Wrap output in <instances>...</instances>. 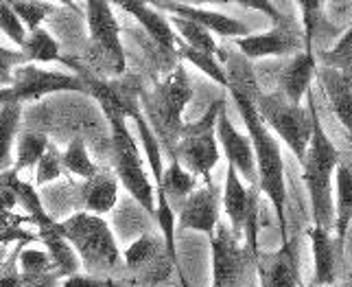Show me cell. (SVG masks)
<instances>
[{
  "mask_svg": "<svg viewBox=\"0 0 352 287\" xmlns=\"http://www.w3.org/2000/svg\"><path fill=\"white\" fill-rule=\"evenodd\" d=\"M88 86V94L99 101L101 110L110 125L112 151H114V176L116 180L127 189V193L147 211L151 217L155 215V187L144 169L142 153L138 149V142L133 138L131 129L127 125V105L120 101L118 92L101 79L83 77Z\"/></svg>",
  "mask_w": 352,
  "mask_h": 287,
  "instance_id": "6da1fadb",
  "label": "cell"
},
{
  "mask_svg": "<svg viewBox=\"0 0 352 287\" xmlns=\"http://www.w3.org/2000/svg\"><path fill=\"white\" fill-rule=\"evenodd\" d=\"M234 99L243 123L248 127V136L254 147V160H256V176H258V191L272 202L276 211L278 224H280L283 244L289 242L287 235V182H285V158L280 151V142L272 134L267 125L261 121L256 105L250 97L236 90H228Z\"/></svg>",
  "mask_w": 352,
  "mask_h": 287,
  "instance_id": "7a4b0ae2",
  "label": "cell"
},
{
  "mask_svg": "<svg viewBox=\"0 0 352 287\" xmlns=\"http://www.w3.org/2000/svg\"><path fill=\"white\" fill-rule=\"evenodd\" d=\"M339 149L329 138L326 129L315 110L313 136L302 160V180L309 191L313 226L329 231L333 228V193H335V171L339 167Z\"/></svg>",
  "mask_w": 352,
  "mask_h": 287,
  "instance_id": "3957f363",
  "label": "cell"
},
{
  "mask_svg": "<svg viewBox=\"0 0 352 287\" xmlns=\"http://www.w3.org/2000/svg\"><path fill=\"white\" fill-rule=\"evenodd\" d=\"M192 99V86L184 66H177L173 73H168L151 92L147 101L149 125L157 142H164L168 151L173 153L182 129H184V110Z\"/></svg>",
  "mask_w": 352,
  "mask_h": 287,
  "instance_id": "277c9868",
  "label": "cell"
},
{
  "mask_svg": "<svg viewBox=\"0 0 352 287\" xmlns=\"http://www.w3.org/2000/svg\"><path fill=\"white\" fill-rule=\"evenodd\" d=\"M57 228L88 270H114L123 259L110 224L99 215L86 211L72 213L70 217L57 222Z\"/></svg>",
  "mask_w": 352,
  "mask_h": 287,
  "instance_id": "5b68a950",
  "label": "cell"
},
{
  "mask_svg": "<svg viewBox=\"0 0 352 287\" xmlns=\"http://www.w3.org/2000/svg\"><path fill=\"white\" fill-rule=\"evenodd\" d=\"M261 121L267 125L276 138H280L285 145L294 151V156L302 162L305 153L309 149V142L313 136V116H315V101L313 94L309 92V103L294 105L289 103L280 92L261 94L254 101Z\"/></svg>",
  "mask_w": 352,
  "mask_h": 287,
  "instance_id": "8992f818",
  "label": "cell"
},
{
  "mask_svg": "<svg viewBox=\"0 0 352 287\" xmlns=\"http://www.w3.org/2000/svg\"><path fill=\"white\" fill-rule=\"evenodd\" d=\"M223 103V99H217L197 121L186 123L171 153V158H175L190 176L204 178L206 184H212V169L221 158L219 142H217V116Z\"/></svg>",
  "mask_w": 352,
  "mask_h": 287,
  "instance_id": "52a82bcc",
  "label": "cell"
},
{
  "mask_svg": "<svg viewBox=\"0 0 352 287\" xmlns=\"http://www.w3.org/2000/svg\"><path fill=\"white\" fill-rule=\"evenodd\" d=\"M62 92H81L88 94V86L83 75H70L59 73V70H48L35 64H24L14 70L11 83L5 88H0V107L16 103H35L51 94Z\"/></svg>",
  "mask_w": 352,
  "mask_h": 287,
  "instance_id": "ba28073f",
  "label": "cell"
},
{
  "mask_svg": "<svg viewBox=\"0 0 352 287\" xmlns=\"http://www.w3.org/2000/svg\"><path fill=\"white\" fill-rule=\"evenodd\" d=\"M221 204L230 220V231L234 237H248L250 253L258 257L256 248V215H258V189L248 187L243 178L234 171V167L228 164L226 182L221 191Z\"/></svg>",
  "mask_w": 352,
  "mask_h": 287,
  "instance_id": "9c48e42d",
  "label": "cell"
},
{
  "mask_svg": "<svg viewBox=\"0 0 352 287\" xmlns=\"http://www.w3.org/2000/svg\"><path fill=\"white\" fill-rule=\"evenodd\" d=\"M86 22L90 42L99 51L116 75L125 73V49L120 42V29L114 16V9L105 0H88L86 3Z\"/></svg>",
  "mask_w": 352,
  "mask_h": 287,
  "instance_id": "30bf717a",
  "label": "cell"
},
{
  "mask_svg": "<svg viewBox=\"0 0 352 287\" xmlns=\"http://www.w3.org/2000/svg\"><path fill=\"white\" fill-rule=\"evenodd\" d=\"M212 253V283L214 287H239L243 274H245L250 250L239 244V237L226 226H217L210 237Z\"/></svg>",
  "mask_w": 352,
  "mask_h": 287,
  "instance_id": "8fae6325",
  "label": "cell"
},
{
  "mask_svg": "<svg viewBox=\"0 0 352 287\" xmlns=\"http://www.w3.org/2000/svg\"><path fill=\"white\" fill-rule=\"evenodd\" d=\"M217 142L219 149L223 151V156L230 167H234V171L243 178V182L248 187L258 189V176H256V160H254V147L250 136L241 134L234 127V123L230 121L226 103L219 110L217 116Z\"/></svg>",
  "mask_w": 352,
  "mask_h": 287,
  "instance_id": "7c38bea8",
  "label": "cell"
},
{
  "mask_svg": "<svg viewBox=\"0 0 352 287\" xmlns=\"http://www.w3.org/2000/svg\"><path fill=\"white\" fill-rule=\"evenodd\" d=\"M234 46L245 59H263V57H285L298 55L305 51L302 35L291 29L285 20L280 25H274L265 33H250L245 38L234 40Z\"/></svg>",
  "mask_w": 352,
  "mask_h": 287,
  "instance_id": "4fadbf2b",
  "label": "cell"
},
{
  "mask_svg": "<svg viewBox=\"0 0 352 287\" xmlns=\"http://www.w3.org/2000/svg\"><path fill=\"white\" fill-rule=\"evenodd\" d=\"M219 211H221V191L214 184H204L182 202V209L175 222L184 231H195L212 237L217 226H219Z\"/></svg>",
  "mask_w": 352,
  "mask_h": 287,
  "instance_id": "5bb4252c",
  "label": "cell"
},
{
  "mask_svg": "<svg viewBox=\"0 0 352 287\" xmlns=\"http://www.w3.org/2000/svg\"><path fill=\"white\" fill-rule=\"evenodd\" d=\"M153 7L157 11H166L168 16H175L182 20H190L195 25L204 27L210 35H221V38H245L250 35V27L245 22H241L228 14H221V11L214 9H204V7H195V5H186V3H153Z\"/></svg>",
  "mask_w": 352,
  "mask_h": 287,
  "instance_id": "9a60e30c",
  "label": "cell"
},
{
  "mask_svg": "<svg viewBox=\"0 0 352 287\" xmlns=\"http://www.w3.org/2000/svg\"><path fill=\"white\" fill-rule=\"evenodd\" d=\"M256 259L261 287H302L296 248L291 242H285L276 253L258 255Z\"/></svg>",
  "mask_w": 352,
  "mask_h": 287,
  "instance_id": "2e32d148",
  "label": "cell"
},
{
  "mask_svg": "<svg viewBox=\"0 0 352 287\" xmlns=\"http://www.w3.org/2000/svg\"><path fill=\"white\" fill-rule=\"evenodd\" d=\"M318 75V57L313 51H302L289 59V64L280 73V92L283 97L294 103L302 105V99L309 97L311 81Z\"/></svg>",
  "mask_w": 352,
  "mask_h": 287,
  "instance_id": "e0dca14e",
  "label": "cell"
},
{
  "mask_svg": "<svg viewBox=\"0 0 352 287\" xmlns=\"http://www.w3.org/2000/svg\"><path fill=\"white\" fill-rule=\"evenodd\" d=\"M320 83L326 92V99L331 103V110L337 121L346 129L348 138L352 140V77L342 70L322 66L318 70Z\"/></svg>",
  "mask_w": 352,
  "mask_h": 287,
  "instance_id": "ac0fdd59",
  "label": "cell"
},
{
  "mask_svg": "<svg viewBox=\"0 0 352 287\" xmlns=\"http://www.w3.org/2000/svg\"><path fill=\"white\" fill-rule=\"evenodd\" d=\"M120 9H125L131 18H136L140 22V27L147 31L149 38L160 46L166 53H175L177 44H175V31L171 27V22L164 14H160L153 5L149 3H140V0H133V3H118Z\"/></svg>",
  "mask_w": 352,
  "mask_h": 287,
  "instance_id": "d6986e66",
  "label": "cell"
},
{
  "mask_svg": "<svg viewBox=\"0 0 352 287\" xmlns=\"http://www.w3.org/2000/svg\"><path fill=\"white\" fill-rule=\"evenodd\" d=\"M309 239L313 250V287H333L337 274V253L333 237L329 231L311 226Z\"/></svg>",
  "mask_w": 352,
  "mask_h": 287,
  "instance_id": "ffe728a7",
  "label": "cell"
},
{
  "mask_svg": "<svg viewBox=\"0 0 352 287\" xmlns=\"http://www.w3.org/2000/svg\"><path fill=\"white\" fill-rule=\"evenodd\" d=\"M352 224V167L339 162L335 171V193H333V231L337 246L344 244L346 233Z\"/></svg>",
  "mask_w": 352,
  "mask_h": 287,
  "instance_id": "44dd1931",
  "label": "cell"
},
{
  "mask_svg": "<svg viewBox=\"0 0 352 287\" xmlns=\"http://www.w3.org/2000/svg\"><path fill=\"white\" fill-rule=\"evenodd\" d=\"M118 202V180L116 176L99 171L94 178L83 182L81 189V204L86 213L92 215H103L110 213Z\"/></svg>",
  "mask_w": 352,
  "mask_h": 287,
  "instance_id": "7402d4cb",
  "label": "cell"
},
{
  "mask_svg": "<svg viewBox=\"0 0 352 287\" xmlns=\"http://www.w3.org/2000/svg\"><path fill=\"white\" fill-rule=\"evenodd\" d=\"M38 237L42 239V244L46 248L48 257H51L55 270L62 274L64 279L70 277V274H77L81 261H79L75 250H72V246L62 237V233H59L57 222L38 228Z\"/></svg>",
  "mask_w": 352,
  "mask_h": 287,
  "instance_id": "603a6c76",
  "label": "cell"
},
{
  "mask_svg": "<svg viewBox=\"0 0 352 287\" xmlns=\"http://www.w3.org/2000/svg\"><path fill=\"white\" fill-rule=\"evenodd\" d=\"M20 53L27 59V64H68V59L59 51V44L44 27L29 31Z\"/></svg>",
  "mask_w": 352,
  "mask_h": 287,
  "instance_id": "cb8c5ba5",
  "label": "cell"
},
{
  "mask_svg": "<svg viewBox=\"0 0 352 287\" xmlns=\"http://www.w3.org/2000/svg\"><path fill=\"white\" fill-rule=\"evenodd\" d=\"M153 187H155V191H162L168 202L171 200L184 202L192 191L197 189V178L190 176L175 158H171V164L162 171L160 182H155Z\"/></svg>",
  "mask_w": 352,
  "mask_h": 287,
  "instance_id": "d4e9b609",
  "label": "cell"
},
{
  "mask_svg": "<svg viewBox=\"0 0 352 287\" xmlns=\"http://www.w3.org/2000/svg\"><path fill=\"white\" fill-rule=\"evenodd\" d=\"M162 255L166 257V248H164L162 237L142 235L123 253V261L129 270H140V268H147L151 263H155Z\"/></svg>",
  "mask_w": 352,
  "mask_h": 287,
  "instance_id": "484cf974",
  "label": "cell"
},
{
  "mask_svg": "<svg viewBox=\"0 0 352 287\" xmlns=\"http://www.w3.org/2000/svg\"><path fill=\"white\" fill-rule=\"evenodd\" d=\"M20 116H22V105L9 103L0 107V173L7 171L11 164V153H14Z\"/></svg>",
  "mask_w": 352,
  "mask_h": 287,
  "instance_id": "4316f807",
  "label": "cell"
},
{
  "mask_svg": "<svg viewBox=\"0 0 352 287\" xmlns=\"http://www.w3.org/2000/svg\"><path fill=\"white\" fill-rule=\"evenodd\" d=\"M62 164H64V171L81 178L83 182L90 180V178H94L101 171L99 167H96V162L92 160L86 142L81 138H75L68 142V147L62 151Z\"/></svg>",
  "mask_w": 352,
  "mask_h": 287,
  "instance_id": "83f0119b",
  "label": "cell"
},
{
  "mask_svg": "<svg viewBox=\"0 0 352 287\" xmlns=\"http://www.w3.org/2000/svg\"><path fill=\"white\" fill-rule=\"evenodd\" d=\"M48 138L44 134H35V131H29V134H22L16 142V162H14V169L18 176L22 171H29L35 169L40 162V158L44 156V151L48 149Z\"/></svg>",
  "mask_w": 352,
  "mask_h": 287,
  "instance_id": "f1b7e54d",
  "label": "cell"
},
{
  "mask_svg": "<svg viewBox=\"0 0 352 287\" xmlns=\"http://www.w3.org/2000/svg\"><path fill=\"white\" fill-rule=\"evenodd\" d=\"M168 22H171L173 31H177L182 35V40L188 46V49H195L201 53H208V55H219V46L214 42V35H210L204 27L195 25L190 20H182L175 16H168Z\"/></svg>",
  "mask_w": 352,
  "mask_h": 287,
  "instance_id": "f546056e",
  "label": "cell"
},
{
  "mask_svg": "<svg viewBox=\"0 0 352 287\" xmlns=\"http://www.w3.org/2000/svg\"><path fill=\"white\" fill-rule=\"evenodd\" d=\"M175 53H177L182 59H184V62H188L190 66H195L197 70H201V73H204L206 77H210L214 83H219L221 88L228 90V75H226V68H223V64H221L214 55L201 53V51H195V49H188L186 44L177 46Z\"/></svg>",
  "mask_w": 352,
  "mask_h": 287,
  "instance_id": "4dcf8cb0",
  "label": "cell"
},
{
  "mask_svg": "<svg viewBox=\"0 0 352 287\" xmlns=\"http://www.w3.org/2000/svg\"><path fill=\"white\" fill-rule=\"evenodd\" d=\"M53 268H55L53 261H51V257H48V253H44V250L27 248V250H22L20 257H18V272L29 283L31 281H40Z\"/></svg>",
  "mask_w": 352,
  "mask_h": 287,
  "instance_id": "1f68e13d",
  "label": "cell"
},
{
  "mask_svg": "<svg viewBox=\"0 0 352 287\" xmlns=\"http://www.w3.org/2000/svg\"><path fill=\"white\" fill-rule=\"evenodd\" d=\"M11 7H14L16 16L20 18L27 33L40 29L42 22L51 16V11H53L51 3H40V0H16V3H11Z\"/></svg>",
  "mask_w": 352,
  "mask_h": 287,
  "instance_id": "d6a6232c",
  "label": "cell"
},
{
  "mask_svg": "<svg viewBox=\"0 0 352 287\" xmlns=\"http://www.w3.org/2000/svg\"><path fill=\"white\" fill-rule=\"evenodd\" d=\"M322 62L326 68L342 70V73L350 75L352 70V27L335 42L331 51H326L322 55Z\"/></svg>",
  "mask_w": 352,
  "mask_h": 287,
  "instance_id": "836d02e7",
  "label": "cell"
},
{
  "mask_svg": "<svg viewBox=\"0 0 352 287\" xmlns=\"http://www.w3.org/2000/svg\"><path fill=\"white\" fill-rule=\"evenodd\" d=\"M64 176V164H62V153H59L53 145H48L44 156L40 158L38 167H35V184L46 187Z\"/></svg>",
  "mask_w": 352,
  "mask_h": 287,
  "instance_id": "e575fe53",
  "label": "cell"
},
{
  "mask_svg": "<svg viewBox=\"0 0 352 287\" xmlns=\"http://www.w3.org/2000/svg\"><path fill=\"white\" fill-rule=\"evenodd\" d=\"M33 239L35 235L22 228V220L14 215V211H0V244H29Z\"/></svg>",
  "mask_w": 352,
  "mask_h": 287,
  "instance_id": "d590c367",
  "label": "cell"
},
{
  "mask_svg": "<svg viewBox=\"0 0 352 287\" xmlns=\"http://www.w3.org/2000/svg\"><path fill=\"white\" fill-rule=\"evenodd\" d=\"M0 31H3L7 38L16 44L18 51L22 49L24 40H27V29H24L20 18L16 16L11 3H5V0H0Z\"/></svg>",
  "mask_w": 352,
  "mask_h": 287,
  "instance_id": "8d00e7d4",
  "label": "cell"
},
{
  "mask_svg": "<svg viewBox=\"0 0 352 287\" xmlns=\"http://www.w3.org/2000/svg\"><path fill=\"white\" fill-rule=\"evenodd\" d=\"M27 64V59L18 49H5L0 46V88H5L11 83V77H14V70L18 66Z\"/></svg>",
  "mask_w": 352,
  "mask_h": 287,
  "instance_id": "74e56055",
  "label": "cell"
},
{
  "mask_svg": "<svg viewBox=\"0 0 352 287\" xmlns=\"http://www.w3.org/2000/svg\"><path fill=\"white\" fill-rule=\"evenodd\" d=\"M62 287H116L110 277H90V274H70L62 281Z\"/></svg>",
  "mask_w": 352,
  "mask_h": 287,
  "instance_id": "f35d334b",
  "label": "cell"
},
{
  "mask_svg": "<svg viewBox=\"0 0 352 287\" xmlns=\"http://www.w3.org/2000/svg\"><path fill=\"white\" fill-rule=\"evenodd\" d=\"M241 7H248V9H258V11H265L267 16H270V20L274 22V25H280V22H285V18H283V14L280 11L276 9V5L274 3H265V0H241L239 3Z\"/></svg>",
  "mask_w": 352,
  "mask_h": 287,
  "instance_id": "ab89813d",
  "label": "cell"
},
{
  "mask_svg": "<svg viewBox=\"0 0 352 287\" xmlns=\"http://www.w3.org/2000/svg\"><path fill=\"white\" fill-rule=\"evenodd\" d=\"M31 283L22 277L18 270H3L0 272V287H29Z\"/></svg>",
  "mask_w": 352,
  "mask_h": 287,
  "instance_id": "60d3db41",
  "label": "cell"
},
{
  "mask_svg": "<svg viewBox=\"0 0 352 287\" xmlns=\"http://www.w3.org/2000/svg\"><path fill=\"white\" fill-rule=\"evenodd\" d=\"M3 266H5V248L0 246V268H3Z\"/></svg>",
  "mask_w": 352,
  "mask_h": 287,
  "instance_id": "b9f144b4",
  "label": "cell"
},
{
  "mask_svg": "<svg viewBox=\"0 0 352 287\" xmlns=\"http://www.w3.org/2000/svg\"><path fill=\"white\" fill-rule=\"evenodd\" d=\"M346 287H352V274H350V279H348V285Z\"/></svg>",
  "mask_w": 352,
  "mask_h": 287,
  "instance_id": "7bdbcfd3",
  "label": "cell"
},
{
  "mask_svg": "<svg viewBox=\"0 0 352 287\" xmlns=\"http://www.w3.org/2000/svg\"><path fill=\"white\" fill-rule=\"evenodd\" d=\"M210 287H214V285H210Z\"/></svg>",
  "mask_w": 352,
  "mask_h": 287,
  "instance_id": "ee69618b",
  "label": "cell"
}]
</instances>
